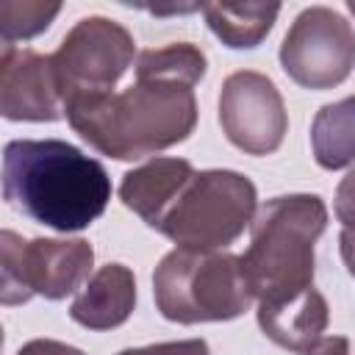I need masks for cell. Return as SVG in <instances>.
Masks as SVG:
<instances>
[{
    "label": "cell",
    "mask_w": 355,
    "mask_h": 355,
    "mask_svg": "<svg viewBox=\"0 0 355 355\" xmlns=\"http://www.w3.org/2000/svg\"><path fill=\"white\" fill-rule=\"evenodd\" d=\"M136 308V277L125 263H105L83 283L69 305L72 322L86 330H114Z\"/></svg>",
    "instance_id": "8fae6325"
},
{
    "label": "cell",
    "mask_w": 355,
    "mask_h": 355,
    "mask_svg": "<svg viewBox=\"0 0 355 355\" xmlns=\"http://www.w3.org/2000/svg\"><path fill=\"white\" fill-rule=\"evenodd\" d=\"M25 247L28 241L19 233L0 227V305H22L33 297L28 283Z\"/></svg>",
    "instance_id": "ac0fdd59"
},
{
    "label": "cell",
    "mask_w": 355,
    "mask_h": 355,
    "mask_svg": "<svg viewBox=\"0 0 355 355\" xmlns=\"http://www.w3.org/2000/svg\"><path fill=\"white\" fill-rule=\"evenodd\" d=\"M219 125L233 147L247 155H269L288 130L286 103L263 72L239 69L222 80Z\"/></svg>",
    "instance_id": "ba28073f"
},
{
    "label": "cell",
    "mask_w": 355,
    "mask_h": 355,
    "mask_svg": "<svg viewBox=\"0 0 355 355\" xmlns=\"http://www.w3.org/2000/svg\"><path fill=\"white\" fill-rule=\"evenodd\" d=\"M191 175L194 166L186 158H153L122 175L119 200L155 230Z\"/></svg>",
    "instance_id": "7c38bea8"
},
{
    "label": "cell",
    "mask_w": 355,
    "mask_h": 355,
    "mask_svg": "<svg viewBox=\"0 0 355 355\" xmlns=\"http://www.w3.org/2000/svg\"><path fill=\"white\" fill-rule=\"evenodd\" d=\"M116 355H211L208 344L202 338H186V341H161L147 347H128Z\"/></svg>",
    "instance_id": "d6986e66"
},
{
    "label": "cell",
    "mask_w": 355,
    "mask_h": 355,
    "mask_svg": "<svg viewBox=\"0 0 355 355\" xmlns=\"http://www.w3.org/2000/svg\"><path fill=\"white\" fill-rule=\"evenodd\" d=\"M324 225L327 205L319 194H280L255 208L250 247L239 255L255 302L283 300L313 286V244Z\"/></svg>",
    "instance_id": "3957f363"
},
{
    "label": "cell",
    "mask_w": 355,
    "mask_h": 355,
    "mask_svg": "<svg viewBox=\"0 0 355 355\" xmlns=\"http://www.w3.org/2000/svg\"><path fill=\"white\" fill-rule=\"evenodd\" d=\"M300 355H349V338L347 336H327L316 338L311 347H305Z\"/></svg>",
    "instance_id": "44dd1931"
},
{
    "label": "cell",
    "mask_w": 355,
    "mask_h": 355,
    "mask_svg": "<svg viewBox=\"0 0 355 355\" xmlns=\"http://www.w3.org/2000/svg\"><path fill=\"white\" fill-rule=\"evenodd\" d=\"M72 130L97 153L139 161L186 141L197 125L194 89L133 80L122 92L78 94L61 103Z\"/></svg>",
    "instance_id": "7a4b0ae2"
},
{
    "label": "cell",
    "mask_w": 355,
    "mask_h": 355,
    "mask_svg": "<svg viewBox=\"0 0 355 355\" xmlns=\"http://www.w3.org/2000/svg\"><path fill=\"white\" fill-rule=\"evenodd\" d=\"M94 250L86 239H31L25 247L28 283L44 300H64L89 280Z\"/></svg>",
    "instance_id": "30bf717a"
},
{
    "label": "cell",
    "mask_w": 355,
    "mask_h": 355,
    "mask_svg": "<svg viewBox=\"0 0 355 355\" xmlns=\"http://www.w3.org/2000/svg\"><path fill=\"white\" fill-rule=\"evenodd\" d=\"M136 55L130 31L108 17H83L50 55L61 103L78 94L111 92Z\"/></svg>",
    "instance_id": "8992f818"
},
{
    "label": "cell",
    "mask_w": 355,
    "mask_h": 355,
    "mask_svg": "<svg viewBox=\"0 0 355 355\" xmlns=\"http://www.w3.org/2000/svg\"><path fill=\"white\" fill-rule=\"evenodd\" d=\"M355 64V33L347 17L327 6L297 14L280 44L283 72L302 89H333L344 83Z\"/></svg>",
    "instance_id": "52a82bcc"
},
{
    "label": "cell",
    "mask_w": 355,
    "mask_h": 355,
    "mask_svg": "<svg viewBox=\"0 0 355 355\" xmlns=\"http://www.w3.org/2000/svg\"><path fill=\"white\" fill-rule=\"evenodd\" d=\"M352 111L355 100L344 97L341 103L322 105L311 125V147L322 169H344L352 164Z\"/></svg>",
    "instance_id": "2e32d148"
},
{
    "label": "cell",
    "mask_w": 355,
    "mask_h": 355,
    "mask_svg": "<svg viewBox=\"0 0 355 355\" xmlns=\"http://www.w3.org/2000/svg\"><path fill=\"white\" fill-rule=\"evenodd\" d=\"M17 355H86V352L78 347H69L64 341H55V338H33V341L22 344L17 349Z\"/></svg>",
    "instance_id": "ffe728a7"
},
{
    "label": "cell",
    "mask_w": 355,
    "mask_h": 355,
    "mask_svg": "<svg viewBox=\"0 0 355 355\" xmlns=\"http://www.w3.org/2000/svg\"><path fill=\"white\" fill-rule=\"evenodd\" d=\"M3 341H6V336H3V327H0V352H3Z\"/></svg>",
    "instance_id": "603a6c76"
},
{
    "label": "cell",
    "mask_w": 355,
    "mask_h": 355,
    "mask_svg": "<svg viewBox=\"0 0 355 355\" xmlns=\"http://www.w3.org/2000/svg\"><path fill=\"white\" fill-rule=\"evenodd\" d=\"M202 14L208 28L216 33V39H222V44L233 50H250L269 36L280 14V6L277 3H205Z\"/></svg>",
    "instance_id": "5bb4252c"
},
{
    "label": "cell",
    "mask_w": 355,
    "mask_h": 355,
    "mask_svg": "<svg viewBox=\"0 0 355 355\" xmlns=\"http://www.w3.org/2000/svg\"><path fill=\"white\" fill-rule=\"evenodd\" d=\"M61 14V3L44 0H0V39L3 42H25L50 28V22Z\"/></svg>",
    "instance_id": "e0dca14e"
},
{
    "label": "cell",
    "mask_w": 355,
    "mask_h": 355,
    "mask_svg": "<svg viewBox=\"0 0 355 355\" xmlns=\"http://www.w3.org/2000/svg\"><path fill=\"white\" fill-rule=\"evenodd\" d=\"M0 189L8 205L58 233L86 230L111 200V178L61 139H14L3 147Z\"/></svg>",
    "instance_id": "6da1fadb"
},
{
    "label": "cell",
    "mask_w": 355,
    "mask_h": 355,
    "mask_svg": "<svg viewBox=\"0 0 355 355\" xmlns=\"http://www.w3.org/2000/svg\"><path fill=\"white\" fill-rule=\"evenodd\" d=\"M0 116L11 122H55L61 116L50 55L28 47L0 55Z\"/></svg>",
    "instance_id": "9c48e42d"
},
{
    "label": "cell",
    "mask_w": 355,
    "mask_h": 355,
    "mask_svg": "<svg viewBox=\"0 0 355 355\" xmlns=\"http://www.w3.org/2000/svg\"><path fill=\"white\" fill-rule=\"evenodd\" d=\"M255 208L258 191L247 175L194 169L155 230L186 250H225L250 227Z\"/></svg>",
    "instance_id": "5b68a950"
},
{
    "label": "cell",
    "mask_w": 355,
    "mask_h": 355,
    "mask_svg": "<svg viewBox=\"0 0 355 355\" xmlns=\"http://www.w3.org/2000/svg\"><path fill=\"white\" fill-rule=\"evenodd\" d=\"M153 297L161 316L178 324L227 322L252 305L239 255L225 250L175 247L153 272Z\"/></svg>",
    "instance_id": "277c9868"
},
{
    "label": "cell",
    "mask_w": 355,
    "mask_h": 355,
    "mask_svg": "<svg viewBox=\"0 0 355 355\" xmlns=\"http://www.w3.org/2000/svg\"><path fill=\"white\" fill-rule=\"evenodd\" d=\"M330 308L327 300L311 286L283 300L258 302V324L269 341L283 349L302 352L327 330Z\"/></svg>",
    "instance_id": "4fadbf2b"
},
{
    "label": "cell",
    "mask_w": 355,
    "mask_h": 355,
    "mask_svg": "<svg viewBox=\"0 0 355 355\" xmlns=\"http://www.w3.org/2000/svg\"><path fill=\"white\" fill-rule=\"evenodd\" d=\"M8 50H11V44H8V42H3V39H0V55H3V53H8Z\"/></svg>",
    "instance_id": "7402d4cb"
},
{
    "label": "cell",
    "mask_w": 355,
    "mask_h": 355,
    "mask_svg": "<svg viewBox=\"0 0 355 355\" xmlns=\"http://www.w3.org/2000/svg\"><path fill=\"white\" fill-rule=\"evenodd\" d=\"M205 53L191 42H172L150 47L136 55V80H158L183 89H194L205 75Z\"/></svg>",
    "instance_id": "9a60e30c"
}]
</instances>
